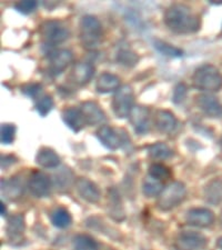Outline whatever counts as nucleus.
Returning <instances> with one entry per match:
<instances>
[{"instance_id":"nucleus-39","label":"nucleus","mask_w":222,"mask_h":250,"mask_svg":"<svg viewBox=\"0 0 222 250\" xmlns=\"http://www.w3.org/2000/svg\"><path fill=\"white\" fill-rule=\"evenodd\" d=\"M217 246H218V248L222 249V237H221V238H219V239H218V241H217Z\"/></svg>"},{"instance_id":"nucleus-32","label":"nucleus","mask_w":222,"mask_h":250,"mask_svg":"<svg viewBox=\"0 0 222 250\" xmlns=\"http://www.w3.org/2000/svg\"><path fill=\"white\" fill-rule=\"evenodd\" d=\"M54 107V100L50 96H44L41 99H39V102L36 104V109L42 117L47 116L49 114L50 110Z\"/></svg>"},{"instance_id":"nucleus-34","label":"nucleus","mask_w":222,"mask_h":250,"mask_svg":"<svg viewBox=\"0 0 222 250\" xmlns=\"http://www.w3.org/2000/svg\"><path fill=\"white\" fill-rule=\"evenodd\" d=\"M37 8V2L31 1V0H26V1H19L15 5V9L18 10L19 13L23 15H28L35 11Z\"/></svg>"},{"instance_id":"nucleus-7","label":"nucleus","mask_w":222,"mask_h":250,"mask_svg":"<svg viewBox=\"0 0 222 250\" xmlns=\"http://www.w3.org/2000/svg\"><path fill=\"white\" fill-rule=\"evenodd\" d=\"M28 186H29L32 195L38 197V198H42V197H47L50 193L51 181L46 173L41 171H34L30 175Z\"/></svg>"},{"instance_id":"nucleus-9","label":"nucleus","mask_w":222,"mask_h":250,"mask_svg":"<svg viewBox=\"0 0 222 250\" xmlns=\"http://www.w3.org/2000/svg\"><path fill=\"white\" fill-rule=\"evenodd\" d=\"M76 190L78 191L79 196L81 197L83 200H86L90 204L99 203L100 197H101V193H100V190L99 188L97 187V185L87 178L77 179Z\"/></svg>"},{"instance_id":"nucleus-14","label":"nucleus","mask_w":222,"mask_h":250,"mask_svg":"<svg viewBox=\"0 0 222 250\" xmlns=\"http://www.w3.org/2000/svg\"><path fill=\"white\" fill-rule=\"evenodd\" d=\"M80 110L82 112L83 118L86 120L87 125L96 126V125H100L106 122V115H104V112L99 107V104L94 102H86L81 104Z\"/></svg>"},{"instance_id":"nucleus-33","label":"nucleus","mask_w":222,"mask_h":250,"mask_svg":"<svg viewBox=\"0 0 222 250\" xmlns=\"http://www.w3.org/2000/svg\"><path fill=\"white\" fill-rule=\"evenodd\" d=\"M15 131L16 128L14 125H2L1 130H0V139L3 145H9L15 139Z\"/></svg>"},{"instance_id":"nucleus-24","label":"nucleus","mask_w":222,"mask_h":250,"mask_svg":"<svg viewBox=\"0 0 222 250\" xmlns=\"http://www.w3.org/2000/svg\"><path fill=\"white\" fill-rule=\"evenodd\" d=\"M204 199L211 205H218L222 201V181L215 179L205 186Z\"/></svg>"},{"instance_id":"nucleus-2","label":"nucleus","mask_w":222,"mask_h":250,"mask_svg":"<svg viewBox=\"0 0 222 250\" xmlns=\"http://www.w3.org/2000/svg\"><path fill=\"white\" fill-rule=\"evenodd\" d=\"M193 87L203 91H218L222 88V74L213 64H203L192 76Z\"/></svg>"},{"instance_id":"nucleus-23","label":"nucleus","mask_w":222,"mask_h":250,"mask_svg":"<svg viewBox=\"0 0 222 250\" xmlns=\"http://www.w3.org/2000/svg\"><path fill=\"white\" fill-rule=\"evenodd\" d=\"M36 161L43 168H56L59 166L60 158L56 152L49 148H42L36 156Z\"/></svg>"},{"instance_id":"nucleus-19","label":"nucleus","mask_w":222,"mask_h":250,"mask_svg":"<svg viewBox=\"0 0 222 250\" xmlns=\"http://www.w3.org/2000/svg\"><path fill=\"white\" fill-rule=\"evenodd\" d=\"M62 120L75 132L80 131L84 127V125H87L80 108L78 109V108L72 107L64 109L62 111Z\"/></svg>"},{"instance_id":"nucleus-11","label":"nucleus","mask_w":222,"mask_h":250,"mask_svg":"<svg viewBox=\"0 0 222 250\" xmlns=\"http://www.w3.org/2000/svg\"><path fill=\"white\" fill-rule=\"evenodd\" d=\"M196 104L207 116L212 117V118H221L222 117V104L215 96H198L196 98Z\"/></svg>"},{"instance_id":"nucleus-1","label":"nucleus","mask_w":222,"mask_h":250,"mask_svg":"<svg viewBox=\"0 0 222 250\" xmlns=\"http://www.w3.org/2000/svg\"><path fill=\"white\" fill-rule=\"evenodd\" d=\"M164 23L177 34H191L200 28V19L191 13L190 8L182 3H175L165 10Z\"/></svg>"},{"instance_id":"nucleus-13","label":"nucleus","mask_w":222,"mask_h":250,"mask_svg":"<svg viewBox=\"0 0 222 250\" xmlns=\"http://www.w3.org/2000/svg\"><path fill=\"white\" fill-rule=\"evenodd\" d=\"M215 221V215L207 208H193L187 213V223L196 227H209Z\"/></svg>"},{"instance_id":"nucleus-8","label":"nucleus","mask_w":222,"mask_h":250,"mask_svg":"<svg viewBox=\"0 0 222 250\" xmlns=\"http://www.w3.org/2000/svg\"><path fill=\"white\" fill-rule=\"evenodd\" d=\"M178 245L184 250H201L207 246V238L196 231H183L178 237Z\"/></svg>"},{"instance_id":"nucleus-27","label":"nucleus","mask_w":222,"mask_h":250,"mask_svg":"<svg viewBox=\"0 0 222 250\" xmlns=\"http://www.w3.org/2000/svg\"><path fill=\"white\" fill-rule=\"evenodd\" d=\"M148 151L153 159H168L173 156L172 149L164 143H156L148 147Z\"/></svg>"},{"instance_id":"nucleus-20","label":"nucleus","mask_w":222,"mask_h":250,"mask_svg":"<svg viewBox=\"0 0 222 250\" xmlns=\"http://www.w3.org/2000/svg\"><path fill=\"white\" fill-rule=\"evenodd\" d=\"M1 191L5 193L9 200H15L19 198L23 193V184L19 176L13 177L10 180H1Z\"/></svg>"},{"instance_id":"nucleus-41","label":"nucleus","mask_w":222,"mask_h":250,"mask_svg":"<svg viewBox=\"0 0 222 250\" xmlns=\"http://www.w3.org/2000/svg\"><path fill=\"white\" fill-rule=\"evenodd\" d=\"M221 34H222V32H221Z\"/></svg>"},{"instance_id":"nucleus-4","label":"nucleus","mask_w":222,"mask_h":250,"mask_svg":"<svg viewBox=\"0 0 222 250\" xmlns=\"http://www.w3.org/2000/svg\"><path fill=\"white\" fill-rule=\"evenodd\" d=\"M185 195H187V189H185L184 184L180 181H175V183L168 185L160 193L158 201H157V207L161 211L171 210L182 203Z\"/></svg>"},{"instance_id":"nucleus-40","label":"nucleus","mask_w":222,"mask_h":250,"mask_svg":"<svg viewBox=\"0 0 222 250\" xmlns=\"http://www.w3.org/2000/svg\"><path fill=\"white\" fill-rule=\"evenodd\" d=\"M220 146H221V148H222V138H221V140H220Z\"/></svg>"},{"instance_id":"nucleus-30","label":"nucleus","mask_w":222,"mask_h":250,"mask_svg":"<svg viewBox=\"0 0 222 250\" xmlns=\"http://www.w3.org/2000/svg\"><path fill=\"white\" fill-rule=\"evenodd\" d=\"M149 176H151L153 178L158 179L160 181H163L165 179L170 178L171 171L169 170L168 167L163 166V165L152 164L150 168H149Z\"/></svg>"},{"instance_id":"nucleus-37","label":"nucleus","mask_w":222,"mask_h":250,"mask_svg":"<svg viewBox=\"0 0 222 250\" xmlns=\"http://www.w3.org/2000/svg\"><path fill=\"white\" fill-rule=\"evenodd\" d=\"M14 163L15 158L13 156H1V168H6Z\"/></svg>"},{"instance_id":"nucleus-15","label":"nucleus","mask_w":222,"mask_h":250,"mask_svg":"<svg viewBox=\"0 0 222 250\" xmlns=\"http://www.w3.org/2000/svg\"><path fill=\"white\" fill-rule=\"evenodd\" d=\"M107 210L109 216L116 221H122L126 217L122 203H121L120 196L116 189H109L108 190V206Z\"/></svg>"},{"instance_id":"nucleus-6","label":"nucleus","mask_w":222,"mask_h":250,"mask_svg":"<svg viewBox=\"0 0 222 250\" xmlns=\"http://www.w3.org/2000/svg\"><path fill=\"white\" fill-rule=\"evenodd\" d=\"M40 31H41L44 42L50 46H56L66 42L70 35L69 30L61 22L55 21V20H48L43 22Z\"/></svg>"},{"instance_id":"nucleus-17","label":"nucleus","mask_w":222,"mask_h":250,"mask_svg":"<svg viewBox=\"0 0 222 250\" xmlns=\"http://www.w3.org/2000/svg\"><path fill=\"white\" fill-rule=\"evenodd\" d=\"M177 119L173 114L168 110H158L155 115V125L162 134H171L177 127Z\"/></svg>"},{"instance_id":"nucleus-5","label":"nucleus","mask_w":222,"mask_h":250,"mask_svg":"<svg viewBox=\"0 0 222 250\" xmlns=\"http://www.w3.org/2000/svg\"><path fill=\"white\" fill-rule=\"evenodd\" d=\"M133 103H135V95L130 86L124 84L121 86L112 99V109L115 115L118 118H126L130 116V112L133 109Z\"/></svg>"},{"instance_id":"nucleus-38","label":"nucleus","mask_w":222,"mask_h":250,"mask_svg":"<svg viewBox=\"0 0 222 250\" xmlns=\"http://www.w3.org/2000/svg\"><path fill=\"white\" fill-rule=\"evenodd\" d=\"M0 206H1V216H6V207L5 205H3V203L0 204Z\"/></svg>"},{"instance_id":"nucleus-12","label":"nucleus","mask_w":222,"mask_h":250,"mask_svg":"<svg viewBox=\"0 0 222 250\" xmlns=\"http://www.w3.org/2000/svg\"><path fill=\"white\" fill-rule=\"evenodd\" d=\"M72 52L66 49H61L54 52L49 60V72L52 76H58L69 66L72 62Z\"/></svg>"},{"instance_id":"nucleus-10","label":"nucleus","mask_w":222,"mask_h":250,"mask_svg":"<svg viewBox=\"0 0 222 250\" xmlns=\"http://www.w3.org/2000/svg\"><path fill=\"white\" fill-rule=\"evenodd\" d=\"M149 111L148 108L139 106L133 107V109L130 112V123L132 127L135 128L137 134L143 135L150 130V123H149Z\"/></svg>"},{"instance_id":"nucleus-28","label":"nucleus","mask_w":222,"mask_h":250,"mask_svg":"<svg viewBox=\"0 0 222 250\" xmlns=\"http://www.w3.org/2000/svg\"><path fill=\"white\" fill-rule=\"evenodd\" d=\"M155 48L159 52H161L163 56H167V57H172V58H177V57H181L183 56V51L180 49V48H177L175 46L170 45V43L164 42L162 40L156 39L155 42Z\"/></svg>"},{"instance_id":"nucleus-31","label":"nucleus","mask_w":222,"mask_h":250,"mask_svg":"<svg viewBox=\"0 0 222 250\" xmlns=\"http://www.w3.org/2000/svg\"><path fill=\"white\" fill-rule=\"evenodd\" d=\"M117 60L120 64L126 67H133L138 62V56L131 50H120L119 54L117 55Z\"/></svg>"},{"instance_id":"nucleus-3","label":"nucleus","mask_w":222,"mask_h":250,"mask_svg":"<svg viewBox=\"0 0 222 250\" xmlns=\"http://www.w3.org/2000/svg\"><path fill=\"white\" fill-rule=\"evenodd\" d=\"M80 42L86 49H95L102 37V27L94 16H84L80 20Z\"/></svg>"},{"instance_id":"nucleus-18","label":"nucleus","mask_w":222,"mask_h":250,"mask_svg":"<svg viewBox=\"0 0 222 250\" xmlns=\"http://www.w3.org/2000/svg\"><path fill=\"white\" fill-rule=\"evenodd\" d=\"M97 137L104 147L111 150H116L121 146V138L114 128L102 126L97 130Z\"/></svg>"},{"instance_id":"nucleus-29","label":"nucleus","mask_w":222,"mask_h":250,"mask_svg":"<svg viewBox=\"0 0 222 250\" xmlns=\"http://www.w3.org/2000/svg\"><path fill=\"white\" fill-rule=\"evenodd\" d=\"M76 250H98V243L88 235H77L74 238Z\"/></svg>"},{"instance_id":"nucleus-22","label":"nucleus","mask_w":222,"mask_h":250,"mask_svg":"<svg viewBox=\"0 0 222 250\" xmlns=\"http://www.w3.org/2000/svg\"><path fill=\"white\" fill-rule=\"evenodd\" d=\"M25 231V220L21 215H14L8 219L7 235L10 240L20 239Z\"/></svg>"},{"instance_id":"nucleus-25","label":"nucleus","mask_w":222,"mask_h":250,"mask_svg":"<svg viewBox=\"0 0 222 250\" xmlns=\"http://www.w3.org/2000/svg\"><path fill=\"white\" fill-rule=\"evenodd\" d=\"M163 184L162 181L153 178L151 176L146 177V179L143 181L142 185V190L144 196L148 198H152V197L159 196L163 190Z\"/></svg>"},{"instance_id":"nucleus-21","label":"nucleus","mask_w":222,"mask_h":250,"mask_svg":"<svg viewBox=\"0 0 222 250\" xmlns=\"http://www.w3.org/2000/svg\"><path fill=\"white\" fill-rule=\"evenodd\" d=\"M120 86V79L114 74H104L100 75L96 83V90L100 94H108L114 90H118Z\"/></svg>"},{"instance_id":"nucleus-26","label":"nucleus","mask_w":222,"mask_h":250,"mask_svg":"<svg viewBox=\"0 0 222 250\" xmlns=\"http://www.w3.org/2000/svg\"><path fill=\"white\" fill-rule=\"evenodd\" d=\"M50 219L52 225L57 228H67L69 227L71 224V216L64 208H56L54 211L51 212Z\"/></svg>"},{"instance_id":"nucleus-16","label":"nucleus","mask_w":222,"mask_h":250,"mask_svg":"<svg viewBox=\"0 0 222 250\" xmlns=\"http://www.w3.org/2000/svg\"><path fill=\"white\" fill-rule=\"evenodd\" d=\"M94 72L95 68L92 64L88 62H78L72 68L70 77L75 83L79 84V86H83V84L90 82L92 76H94Z\"/></svg>"},{"instance_id":"nucleus-36","label":"nucleus","mask_w":222,"mask_h":250,"mask_svg":"<svg viewBox=\"0 0 222 250\" xmlns=\"http://www.w3.org/2000/svg\"><path fill=\"white\" fill-rule=\"evenodd\" d=\"M41 84L40 83H28L26 86H23L21 88V91L23 94L31 97V98H35L36 96H37L40 91H41Z\"/></svg>"},{"instance_id":"nucleus-35","label":"nucleus","mask_w":222,"mask_h":250,"mask_svg":"<svg viewBox=\"0 0 222 250\" xmlns=\"http://www.w3.org/2000/svg\"><path fill=\"white\" fill-rule=\"evenodd\" d=\"M187 86H185L184 83H178L176 88H175V91H173V97H172V102L175 104H180L182 103L185 96H187Z\"/></svg>"}]
</instances>
